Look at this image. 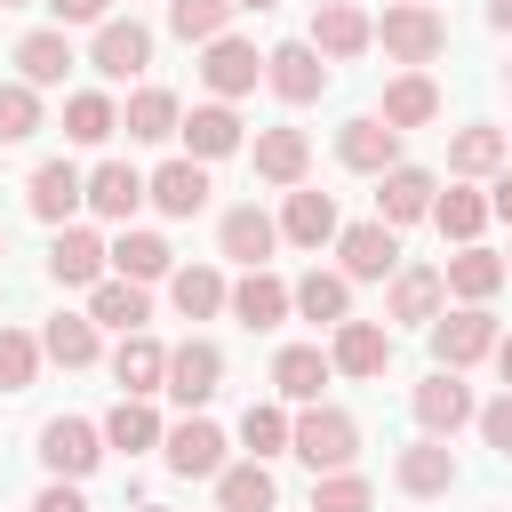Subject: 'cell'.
<instances>
[{
  "instance_id": "74e56055",
  "label": "cell",
  "mask_w": 512,
  "mask_h": 512,
  "mask_svg": "<svg viewBox=\"0 0 512 512\" xmlns=\"http://www.w3.org/2000/svg\"><path fill=\"white\" fill-rule=\"evenodd\" d=\"M40 360H56V368H88V360H96V320H88V312H56V320L40 328Z\"/></svg>"
},
{
  "instance_id": "83f0119b",
  "label": "cell",
  "mask_w": 512,
  "mask_h": 512,
  "mask_svg": "<svg viewBox=\"0 0 512 512\" xmlns=\"http://www.w3.org/2000/svg\"><path fill=\"white\" fill-rule=\"evenodd\" d=\"M112 272L136 280V288H152V280L176 272V248H168L160 232H120V240H112Z\"/></svg>"
},
{
  "instance_id": "5bb4252c",
  "label": "cell",
  "mask_w": 512,
  "mask_h": 512,
  "mask_svg": "<svg viewBox=\"0 0 512 512\" xmlns=\"http://www.w3.org/2000/svg\"><path fill=\"white\" fill-rule=\"evenodd\" d=\"M104 264H112V248H104L88 224H56V248H48L56 288H96V280H104Z\"/></svg>"
},
{
  "instance_id": "603a6c76",
  "label": "cell",
  "mask_w": 512,
  "mask_h": 512,
  "mask_svg": "<svg viewBox=\"0 0 512 512\" xmlns=\"http://www.w3.org/2000/svg\"><path fill=\"white\" fill-rule=\"evenodd\" d=\"M272 224H280V240L320 248V240H336V200H328V192H312V184H288V208H280Z\"/></svg>"
},
{
  "instance_id": "680465c9",
  "label": "cell",
  "mask_w": 512,
  "mask_h": 512,
  "mask_svg": "<svg viewBox=\"0 0 512 512\" xmlns=\"http://www.w3.org/2000/svg\"><path fill=\"white\" fill-rule=\"evenodd\" d=\"M136 512H160V504H136Z\"/></svg>"
},
{
  "instance_id": "ac0fdd59",
  "label": "cell",
  "mask_w": 512,
  "mask_h": 512,
  "mask_svg": "<svg viewBox=\"0 0 512 512\" xmlns=\"http://www.w3.org/2000/svg\"><path fill=\"white\" fill-rule=\"evenodd\" d=\"M336 160H344V168H360V176H384V168L400 160V128H384L376 112H360V120H344V128H336Z\"/></svg>"
},
{
  "instance_id": "2e32d148",
  "label": "cell",
  "mask_w": 512,
  "mask_h": 512,
  "mask_svg": "<svg viewBox=\"0 0 512 512\" xmlns=\"http://www.w3.org/2000/svg\"><path fill=\"white\" fill-rule=\"evenodd\" d=\"M200 80H208L224 104H232V96H248V88L264 80V56H256V40H232V32H224V40H208V56H200Z\"/></svg>"
},
{
  "instance_id": "db71d44e",
  "label": "cell",
  "mask_w": 512,
  "mask_h": 512,
  "mask_svg": "<svg viewBox=\"0 0 512 512\" xmlns=\"http://www.w3.org/2000/svg\"><path fill=\"white\" fill-rule=\"evenodd\" d=\"M488 24H496V32H512V0H488Z\"/></svg>"
},
{
  "instance_id": "7c38bea8",
  "label": "cell",
  "mask_w": 512,
  "mask_h": 512,
  "mask_svg": "<svg viewBox=\"0 0 512 512\" xmlns=\"http://www.w3.org/2000/svg\"><path fill=\"white\" fill-rule=\"evenodd\" d=\"M144 200H152L160 216H200V208H208V160H160V168L144 176Z\"/></svg>"
},
{
  "instance_id": "f6af8a7d",
  "label": "cell",
  "mask_w": 512,
  "mask_h": 512,
  "mask_svg": "<svg viewBox=\"0 0 512 512\" xmlns=\"http://www.w3.org/2000/svg\"><path fill=\"white\" fill-rule=\"evenodd\" d=\"M368 504H376V488H368V480H360L352 464H344V472H320V480H312V512H368Z\"/></svg>"
},
{
  "instance_id": "5b68a950",
  "label": "cell",
  "mask_w": 512,
  "mask_h": 512,
  "mask_svg": "<svg viewBox=\"0 0 512 512\" xmlns=\"http://www.w3.org/2000/svg\"><path fill=\"white\" fill-rule=\"evenodd\" d=\"M488 352H496V312H488V304H456V312L432 320V360H440V368H472V360H488Z\"/></svg>"
},
{
  "instance_id": "11a10c76",
  "label": "cell",
  "mask_w": 512,
  "mask_h": 512,
  "mask_svg": "<svg viewBox=\"0 0 512 512\" xmlns=\"http://www.w3.org/2000/svg\"><path fill=\"white\" fill-rule=\"evenodd\" d=\"M232 8H256V16H264V8H280V0H232Z\"/></svg>"
},
{
  "instance_id": "91938a15",
  "label": "cell",
  "mask_w": 512,
  "mask_h": 512,
  "mask_svg": "<svg viewBox=\"0 0 512 512\" xmlns=\"http://www.w3.org/2000/svg\"><path fill=\"white\" fill-rule=\"evenodd\" d=\"M0 256H8V232H0Z\"/></svg>"
},
{
  "instance_id": "9f6ffc18",
  "label": "cell",
  "mask_w": 512,
  "mask_h": 512,
  "mask_svg": "<svg viewBox=\"0 0 512 512\" xmlns=\"http://www.w3.org/2000/svg\"><path fill=\"white\" fill-rule=\"evenodd\" d=\"M0 8H32V0H0Z\"/></svg>"
},
{
  "instance_id": "ee69618b",
  "label": "cell",
  "mask_w": 512,
  "mask_h": 512,
  "mask_svg": "<svg viewBox=\"0 0 512 512\" xmlns=\"http://www.w3.org/2000/svg\"><path fill=\"white\" fill-rule=\"evenodd\" d=\"M40 136V88L32 80H0V144Z\"/></svg>"
},
{
  "instance_id": "7dc6e473",
  "label": "cell",
  "mask_w": 512,
  "mask_h": 512,
  "mask_svg": "<svg viewBox=\"0 0 512 512\" xmlns=\"http://www.w3.org/2000/svg\"><path fill=\"white\" fill-rule=\"evenodd\" d=\"M40 376V336H24V328H0V392H24Z\"/></svg>"
},
{
  "instance_id": "484cf974",
  "label": "cell",
  "mask_w": 512,
  "mask_h": 512,
  "mask_svg": "<svg viewBox=\"0 0 512 512\" xmlns=\"http://www.w3.org/2000/svg\"><path fill=\"white\" fill-rule=\"evenodd\" d=\"M272 504H280V480L264 472V456L216 472V512H272Z\"/></svg>"
},
{
  "instance_id": "e575fe53",
  "label": "cell",
  "mask_w": 512,
  "mask_h": 512,
  "mask_svg": "<svg viewBox=\"0 0 512 512\" xmlns=\"http://www.w3.org/2000/svg\"><path fill=\"white\" fill-rule=\"evenodd\" d=\"M336 368H328V352L320 344H280V360H272V384H280V400H320V384H328Z\"/></svg>"
},
{
  "instance_id": "8fae6325",
  "label": "cell",
  "mask_w": 512,
  "mask_h": 512,
  "mask_svg": "<svg viewBox=\"0 0 512 512\" xmlns=\"http://www.w3.org/2000/svg\"><path fill=\"white\" fill-rule=\"evenodd\" d=\"M88 64H96L104 80H136V72L152 64V32H144L136 16H104V24H96V48H88Z\"/></svg>"
},
{
  "instance_id": "9c48e42d",
  "label": "cell",
  "mask_w": 512,
  "mask_h": 512,
  "mask_svg": "<svg viewBox=\"0 0 512 512\" xmlns=\"http://www.w3.org/2000/svg\"><path fill=\"white\" fill-rule=\"evenodd\" d=\"M336 256H344V280H384V272H400V232L384 216L336 224Z\"/></svg>"
},
{
  "instance_id": "30bf717a",
  "label": "cell",
  "mask_w": 512,
  "mask_h": 512,
  "mask_svg": "<svg viewBox=\"0 0 512 512\" xmlns=\"http://www.w3.org/2000/svg\"><path fill=\"white\" fill-rule=\"evenodd\" d=\"M160 448H168V472H176V480H216V472H224V432H216L200 408H192L184 424H168Z\"/></svg>"
},
{
  "instance_id": "836d02e7",
  "label": "cell",
  "mask_w": 512,
  "mask_h": 512,
  "mask_svg": "<svg viewBox=\"0 0 512 512\" xmlns=\"http://www.w3.org/2000/svg\"><path fill=\"white\" fill-rule=\"evenodd\" d=\"M440 296H448V280L432 272V264H400L392 272V320H440Z\"/></svg>"
},
{
  "instance_id": "3957f363",
  "label": "cell",
  "mask_w": 512,
  "mask_h": 512,
  "mask_svg": "<svg viewBox=\"0 0 512 512\" xmlns=\"http://www.w3.org/2000/svg\"><path fill=\"white\" fill-rule=\"evenodd\" d=\"M408 408H416V424L432 432V440H456L472 416H480V400H472V384H464V368H432L416 392H408Z\"/></svg>"
},
{
  "instance_id": "f35d334b",
  "label": "cell",
  "mask_w": 512,
  "mask_h": 512,
  "mask_svg": "<svg viewBox=\"0 0 512 512\" xmlns=\"http://www.w3.org/2000/svg\"><path fill=\"white\" fill-rule=\"evenodd\" d=\"M104 448H120V456H144V448H160V416H152V400L120 392V408L104 416Z\"/></svg>"
},
{
  "instance_id": "9a60e30c",
  "label": "cell",
  "mask_w": 512,
  "mask_h": 512,
  "mask_svg": "<svg viewBox=\"0 0 512 512\" xmlns=\"http://www.w3.org/2000/svg\"><path fill=\"white\" fill-rule=\"evenodd\" d=\"M328 368H344V376H384V368H392V328H384V320H336Z\"/></svg>"
},
{
  "instance_id": "ab89813d",
  "label": "cell",
  "mask_w": 512,
  "mask_h": 512,
  "mask_svg": "<svg viewBox=\"0 0 512 512\" xmlns=\"http://www.w3.org/2000/svg\"><path fill=\"white\" fill-rule=\"evenodd\" d=\"M176 120H184V112H176V96H168V88H136V96H128V112H120V128H128L136 144H168V136H176Z\"/></svg>"
},
{
  "instance_id": "7a4b0ae2",
  "label": "cell",
  "mask_w": 512,
  "mask_h": 512,
  "mask_svg": "<svg viewBox=\"0 0 512 512\" xmlns=\"http://www.w3.org/2000/svg\"><path fill=\"white\" fill-rule=\"evenodd\" d=\"M376 40H384V56H400V64L416 72V64H432V56L448 48V24H440L432 0H392L384 24H376Z\"/></svg>"
},
{
  "instance_id": "d6986e66",
  "label": "cell",
  "mask_w": 512,
  "mask_h": 512,
  "mask_svg": "<svg viewBox=\"0 0 512 512\" xmlns=\"http://www.w3.org/2000/svg\"><path fill=\"white\" fill-rule=\"evenodd\" d=\"M224 304H232V320H240V328H280V320H288V280H280V272H264V264H248V280H232V288H224Z\"/></svg>"
},
{
  "instance_id": "f5cc1de1",
  "label": "cell",
  "mask_w": 512,
  "mask_h": 512,
  "mask_svg": "<svg viewBox=\"0 0 512 512\" xmlns=\"http://www.w3.org/2000/svg\"><path fill=\"white\" fill-rule=\"evenodd\" d=\"M496 376H504V392H512V336H496Z\"/></svg>"
},
{
  "instance_id": "1f68e13d",
  "label": "cell",
  "mask_w": 512,
  "mask_h": 512,
  "mask_svg": "<svg viewBox=\"0 0 512 512\" xmlns=\"http://www.w3.org/2000/svg\"><path fill=\"white\" fill-rule=\"evenodd\" d=\"M376 120L408 136V128H424V120H440V88H432L424 72H400V80L384 88V112H376Z\"/></svg>"
},
{
  "instance_id": "c3c4849f",
  "label": "cell",
  "mask_w": 512,
  "mask_h": 512,
  "mask_svg": "<svg viewBox=\"0 0 512 512\" xmlns=\"http://www.w3.org/2000/svg\"><path fill=\"white\" fill-rule=\"evenodd\" d=\"M472 424H480V440H488L496 456H512V392H496V400H488Z\"/></svg>"
},
{
  "instance_id": "816d5d0a",
  "label": "cell",
  "mask_w": 512,
  "mask_h": 512,
  "mask_svg": "<svg viewBox=\"0 0 512 512\" xmlns=\"http://www.w3.org/2000/svg\"><path fill=\"white\" fill-rule=\"evenodd\" d=\"M488 216L512 224V168H496V184H488Z\"/></svg>"
},
{
  "instance_id": "6f0895ef",
  "label": "cell",
  "mask_w": 512,
  "mask_h": 512,
  "mask_svg": "<svg viewBox=\"0 0 512 512\" xmlns=\"http://www.w3.org/2000/svg\"><path fill=\"white\" fill-rule=\"evenodd\" d=\"M504 160H512V128H504Z\"/></svg>"
},
{
  "instance_id": "f546056e",
  "label": "cell",
  "mask_w": 512,
  "mask_h": 512,
  "mask_svg": "<svg viewBox=\"0 0 512 512\" xmlns=\"http://www.w3.org/2000/svg\"><path fill=\"white\" fill-rule=\"evenodd\" d=\"M88 320L128 336V328H144V320H152V296H144L136 280H120V272H112V280H96V288H88Z\"/></svg>"
},
{
  "instance_id": "94428289",
  "label": "cell",
  "mask_w": 512,
  "mask_h": 512,
  "mask_svg": "<svg viewBox=\"0 0 512 512\" xmlns=\"http://www.w3.org/2000/svg\"><path fill=\"white\" fill-rule=\"evenodd\" d=\"M504 272H512V256H504Z\"/></svg>"
},
{
  "instance_id": "d6a6232c",
  "label": "cell",
  "mask_w": 512,
  "mask_h": 512,
  "mask_svg": "<svg viewBox=\"0 0 512 512\" xmlns=\"http://www.w3.org/2000/svg\"><path fill=\"white\" fill-rule=\"evenodd\" d=\"M304 168H312L304 128H264V136H256V176H264V184H304Z\"/></svg>"
},
{
  "instance_id": "681fc988",
  "label": "cell",
  "mask_w": 512,
  "mask_h": 512,
  "mask_svg": "<svg viewBox=\"0 0 512 512\" xmlns=\"http://www.w3.org/2000/svg\"><path fill=\"white\" fill-rule=\"evenodd\" d=\"M32 512H88V496H80V480H48L32 496Z\"/></svg>"
},
{
  "instance_id": "ba28073f",
  "label": "cell",
  "mask_w": 512,
  "mask_h": 512,
  "mask_svg": "<svg viewBox=\"0 0 512 512\" xmlns=\"http://www.w3.org/2000/svg\"><path fill=\"white\" fill-rule=\"evenodd\" d=\"M216 384H224V352H216L208 336H184V344L168 352L160 392H168V400H184V408H208V400H216Z\"/></svg>"
},
{
  "instance_id": "277c9868",
  "label": "cell",
  "mask_w": 512,
  "mask_h": 512,
  "mask_svg": "<svg viewBox=\"0 0 512 512\" xmlns=\"http://www.w3.org/2000/svg\"><path fill=\"white\" fill-rule=\"evenodd\" d=\"M40 464H48V480H88V472L104 464V424H88V416H48V424H40Z\"/></svg>"
},
{
  "instance_id": "e0dca14e",
  "label": "cell",
  "mask_w": 512,
  "mask_h": 512,
  "mask_svg": "<svg viewBox=\"0 0 512 512\" xmlns=\"http://www.w3.org/2000/svg\"><path fill=\"white\" fill-rule=\"evenodd\" d=\"M176 136H184V160H224V152H240V112L224 96L216 104H192L176 120Z\"/></svg>"
},
{
  "instance_id": "4dcf8cb0",
  "label": "cell",
  "mask_w": 512,
  "mask_h": 512,
  "mask_svg": "<svg viewBox=\"0 0 512 512\" xmlns=\"http://www.w3.org/2000/svg\"><path fill=\"white\" fill-rule=\"evenodd\" d=\"M112 376H120V392L152 400V392H160V376H168V352H160L144 328H128V336H120V352H112Z\"/></svg>"
},
{
  "instance_id": "60d3db41",
  "label": "cell",
  "mask_w": 512,
  "mask_h": 512,
  "mask_svg": "<svg viewBox=\"0 0 512 512\" xmlns=\"http://www.w3.org/2000/svg\"><path fill=\"white\" fill-rule=\"evenodd\" d=\"M112 128H120V104H112V96H96V88L64 96V136H72V144H104Z\"/></svg>"
},
{
  "instance_id": "7bdbcfd3",
  "label": "cell",
  "mask_w": 512,
  "mask_h": 512,
  "mask_svg": "<svg viewBox=\"0 0 512 512\" xmlns=\"http://www.w3.org/2000/svg\"><path fill=\"white\" fill-rule=\"evenodd\" d=\"M224 24H232V0H168V32L176 40H224Z\"/></svg>"
},
{
  "instance_id": "52a82bcc",
  "label": "cell",
  "mask_w": 512,
  "mask_h": 512,
  "mask_svg": "<svg viewBox=\"0 0 512 512\" xmlns=\"http://www.w3.org/2000/svg\"><path fill=\"white\" fill-rule=\"evenodd\" d=\"M264 88H272L280 104H320V88H328V56H320L312 40H280V48L264 56Z\"/></svg>"
},
{
  "instance_id": "6125c7cd",
  "label": "cell",
  "mask_w": 512,
  "mask_h": 512,
  "mask_svg": "<svg viewBox=\"0 0 512 512\" xmlns=\"http://www.w3.org/2000/svg\"><path fill=\"white\" fill-rule=\"evenodd\" d=\"M504 80H512V64H504Z\"/></svg>"
},
{
  "instance_id": "f907efd6",
  "label": "cell",
  "mask_w": 512,
  "mask_h": 512,
  "mask_svg": "<svg viewBox=\"0 0 512 512\" xmlns=\"http://www.w3.org/2000/svg\"><path fill=\"white\" fill-rule=\"evenodd\" d=\"M56 8V24H104L112 16V0H48Z\"/></svg>"
},
{
  "instance_id": "44dd1931",
  "label": "cell",
  "mask_w": 512,
  "mask_h": 512,
  "mask_svg": "<svg viewBox=\"0 0 512 512\" xmlns=\"http://www.w3.org/2000/svg\"><path fill=\"white\" fill-rule=\"evenodd\" d=\"M392 480H400L408 496H448V488H456V456H448V440L424 432L416 448H400V456H392Z\"/></svg>"
},
{
  "instance_id": "d4e9b609",
  "label": "cell",
  "mask_w": 512,
  "mask_h": 512,
  "mask_svg": "<svg viewBox=\"0 0 512 512\" xmlns=\"http://www.w3.org/2000/svg\"><path fill=\"white\" fill-rule=\"evenodd\" d=\"M440 280H448V296H464V304H488V296H496L512 272H504V256H488L480 240H464V248L440 264Z\"/></svg>"
},
{
  "instance_id": "4fadbf2b",
  "label": "cell",
  "mask_w": 512,
  "mask_h": 512,
  "mask_svg": "<svg viewBox=\"0 0 512 512\" xmlns=\"http://www.w3.org/2000/svg\"><path fill=\"white\" fill-rule=\"evenodd\" d=\"M432 192H440V184H432L424 168L392 160V168L376 176V216H384L392 232H400V224H424V216H432Z\"/></svg>"
},
{
  "instance_id": "cb8c5ba5",
  "label": "cell",
  "mask_w": 512,
  "mask_h": 512,
  "mask_svg": "<svg viewBox=\"0 0 512 512\" xmlns=\"http://www.w3.org/2000/svg\"><path fill=\"white\" fill-rule=\"evenodd\" d=\"M216 248L232 256V264H264L272 248H280V224L248 200V208H224V224H216Z\"/></svg>"
},
{
  "instance_id": "8d00e7d4",
  "label": "cell",
  "mask_w": 512,
  "mask_h": 512,
  "mask_svg": "<svg viewBox=\"0 0 512 512\" xmlns=\"http://www.w3.org/2000/svg\"><path fill=\"white\" fill-rule=\"evenodd\" d=\"M168 304H176L184 320L224 312V272H216V264H176V272H168Z\"/></svg>"
},
{
  "instance_id": "6da1fadb",
  "label": "cell",
  "mask_w": 512,
  "mask_h": 512,
  "mask_svg": "<svg viewBox=\"0 0 512 512\" xmlns=\"http://www.w3.org/2000/svg\"><path fill=\"white\" fill-rule=\"evenodd\" d=\"M288 456H304L312 472H344V464L360 456V424H352L344 408H320V400H304V416L288 424Z\"/></svg>"
},
{
  "instance_id": "ffe728a7",
  "label": "cell",
  "mask_w": 512,
  "mask_h": 512,
  "mask_svg": "<svg viewBox=\"0 0 512 512\" xmlns=\"http://www.w3.org/2000/svg\"><path fill=\"white\" fill-rule=\"evenodd\" d=\"M80 184H88V176H80L72 160H40V168H32V184H24V208H32L40 224H72Z\"/></svg>"
},
{
  "instance_id": "f1b7e54d",
  "label": "cell",
  "mask_w": 512,
  "mask_h": 512,
  "mask_svg": "<svg viewBox=\"0 0 512 512\" xmlns=\"http://www.w3.org/2000/svg\"><path fill=\"white\" fill-rule=\"evenodd\" d=\"M288 312L336 328V320H352V280H344V272H304V280L288 288Z\"/></svg>"
},
{
  "instance_id": "8992f818",
  "label": "cell",
  "mask_w": 512,
  "mask_h": 512,
  "mask_svg": "<svg viewBox=\"0 0 512 512\" xmlns=\"http://www.w3.org/2000/svg\"><path fill=\"white\" fill-rule=\"evenodd\" d=\"M312 48H320L328 64H352V56L376 48V16H368L360 0H320V8H312Z\"/></svg>"
},
{
  "instance_id": "7402d4cb",
  "label": "cell",
  "mask_w": 512,
  "mask_h": 512,
  "mask_svg": "<svg viewBox=\"0 0 512 512\" xmlns=\"http://www.w3.org/2000/svg\"><path fill=\"white\" fill-rule=\"evenodd\" d=\"M80 200H88L96 216H112V224H128V216L144 208V176H136L128 160H104V168H88V184H80Z\"/></svg>"
},
{
  "instance_id": "b9f144b4",
  "label": "cell",
  "mask_w": 512,
  "mask_h": 512,
  "mask_svg": "<svg viewBox=\"0 0 512 512\" xmlns=\"http://www.w3.org/2000/svg\"><path fill=\"white\" fill-rule=\"evenodd\" d=\"M448 168L456 176H496L504 168V128H456L448 136Z\"/></svg>"
},
{
  "instance_id": "d590c367",
  "label": "cell",
  "mask_w": 512,
  "mask_h": 512,
  "mask_svg": "<svg viewBox=\"0 0 512 512\" xmlns=\"http://www.w3.org/2000/svg\"><path fill=\"white\" fill-rule=\"evenodd\" d=\"M432 224H440V240H480V224H488V192H472V184H448V192H432Z\"/></svg>"
},
{
  "instance_id": "bcb514c9",
  "label": "cell",
  "mask_w": 512,
  "mask_h": 512,
  "mask_svg": "<svg viewBox=\"0 0 512 512\" xmlns=\"http://www.w3.org/2000/svg\"><path fill=\"white\" fill-rule=\"evenodd\" d=\"M240 448H248V456H288V416H280L272 400H256V408L240 416Z\"/></svg>"
},
{
  "instance_id": "4316f807",
  "label": "cell",
  "mask_w": 512,
  "mask_h": 512,
  "mask_svg": "<svg viewBox=\"0 0 512 512\" xmlns=\"http://www.w3.org/2000/svg\"><path fill=\"white\" fill-rule=\"evenodd\" d=\"M72 64H80V56H72L64 24H56V32H24V40H16V80H32V88H56Z\"/></svg>"
}]
</instances>
